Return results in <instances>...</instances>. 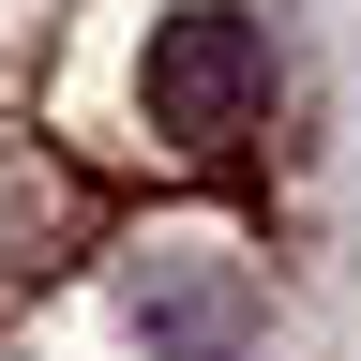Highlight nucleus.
<instances>
[{
    "mask_svg": "<svg viewBox=\"0 0 361 361\" xmlns=\"http://www.w3.org/2000/svg\"><path fill=\"white\" fill-rule=\"evenodd\" d=\"M135 106H151V135H166V151H241V135H256V106H271V45H256V16H226V0H196V16H151Z\"/></svg>",
    "mask_w": 361,
    "mask_h": 361,
    "instance_id": "f257e3e1",
    "label": "nucleus"
},
{
    "mask_svg": "<svg viewBox=\"0 0 361 361\" xmlns=\"http://www.w3.org/2000/svg\"><path fill=\"white\" fill-rule=\"evenodd\" d=\"M135 331H151V361H241L256 346L241 241H151V256H135Z\"/></svg>",
    "mask_w": 361,
    "mask_h": 361,
    "instance_id": "f03ea898",
    "label": "nucleus"
}]
</instances>
